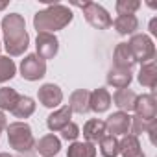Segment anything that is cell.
Returning <instances> with one entry per match:
<instances>
[{
    "label": "cell",
    "mask_w": 157,
    "mask_h": 157,
    "mask_svg": "<svg viewBox=\"0 0 157 157\" xmlns=\"http://www.w3.org/2000/svg\"><path fill=\"white\" fill-rule=\"evenodd\" d=\"M2 33H4V48L10 56L17 57L28 50L30 35L26 32V21L19 13H10L2 19Z\"/></svg>",
    "instance_id": "cell-1"
},
{
    "label": "cell",
    "mask_w": 157,
    "mask_h": 157,
    "mask_svg": "<svg viewBox=\"0 0 157 157\" xmlns=\"http://www.w3.org/2000/svg\"><path fill=\"white\" fill-rule=\"evenodd\" d=\"M72 19H74V15L68 6L50 4L46 10L37 11L33 15V26H35L37 33H41V32L52 33V32H57V30H63L65 26H68L72 22Z\"/></svg>",
    "instance_id": "cell-2"
},
{
    "label": "cell",
    "mask_w": 157,
    "mask_h": 157,
    "mask_svg": "<svg viewBox=\"0 0 157 157\" xmlns=\"http://www.w3.org/2000/svg\"><path fill=\"white\" fill-rule=\"evenodd\" d=\"M8 128V142L13 150L17 151H30L35 146L33 133L30 124L26 122H11Z\"/></svg>",
    "instance_id": "cell-3"
},
{
    "label": "cell",
    "mask_w": 157,
    "mask_h": 157,
    "mask_svg": "<svg viewBox=\"0 0 157 157\" xmlns=\"http://www.w3.org/2000/svg\"><path fill=\"white\" fill-rule=\"evenodd\" d=\"M128 46H129V50H131L135 61H139V63H142V65L155 59V44H153V41H151L146 33H137V35H133V37L129 39Z\"/></svg>",
    "instance_id": "cell-4"
},
{
    "label": "cell",
    "mask_w": 157,
    "mask_h": 157,
    "mask_svg": "<svg viewBox=\"0 0 157 157\" xmlns=\"http://www.w3.org/2000/svg\"><path fill=\"white\" fill-rule=\"evenodd\" d=\"M80 8L83 10V15H85V21L96 28V30H107L113 26V19L109 17V13L96 2H85V4H80Z\"/></svg>",
    "instance_id": "cell-5"
},
{
    "label": "cell",
    "mask_w": 157,
    "mask_h": 157,
    "mask_svg": "<svg viewBox=\"0 0 157 157\" xmlns=\"http://www.w3.org/2000/svg\"><path fill=\"white\" fill-rule=\"evenodd\" d=\"M46 74V61H43L37 54H28L21 61V76L28 82H37Z\"/></svg>",
    "instance_id": "cell-6"
},
{
    "label": "cell",
    "mask_w": 157,
    "mask_h": 157,
    "mask_svg": "<svg viewBox=\"0 0 157 157\" xmlns=\"http://www.w3.org/2000/svg\"><path fill=\"white\" fill-rule=\"evenodd\" d=\"M35 54L46 61V59H54L57 56V50H59V41L54 33H46V32H41L37 33V39H35Z\"/></svg>",
    "instance_id": "cell-7"
},
{
    "label": "cell",
    "mask_w": 157,
    "mask_h": 157,
    "mask_svg": "<svg viewBox=\"0 0 157 157\" xmlns=\"http://www.w3.org/2000/svg\"><path fill=\"white\" fill-rule=\"evenodd\" d=\"M129 126H131V117L128 113H124V111H117V113L109 115L107 120H105V131L109 135H113V137L128 135Z\"/></svg>",
    "instance_id": "cell-8"
},
{
    "label": "cell",
    "mask_w": 157,
    "mask_h": 157,
    "mask_svg": "<svg viewBox=\"0 0 157 157\" xmlns=\"http://www.w3.org/2000/svg\"><path fill=\"white\" fill-rule=\"evenodd\" d=\"M135 115L146 122H151L155 120V115H157V104H155V96L153 94H140L137 96V102H135V107H133Z\"/></svg>",
    "instance_id": "cell-9"
},
{
    "label": "cell",
    "mask_w": 157,
    "mask_h": 157,
    "mask_svg": "<svg viewBox=\"0 0 157 157\" xmlns=\"http://www.w3.org/2000/svg\"><path fill=\"white\" fill-rule=\"evenodd\" d=\"M37 96H39V102L44 105V107H57L61 102H63V91L56 85V83H44L39 87L37 91Z\"/></svg>",
    "instance_id": "cell-10"
},
{
    "label": "cell",
    "mask_w": 157,
    "mask_h": 157,
    "mask_svg": "<svg viewBox=\"0 0 157 157\" xmlns=\"http://www.w3.org/2000/svg\"><path fill=\"white\" fill-rule=\"evenodd\" d=\"M113 59H115V67L117 68H124V70H131L135 67V57L128 46V43H118L115 52H113Z\"/></svg>",
    "instance_id": "cell-11"
},
{
    "label": "cell",
    "mask_w": 157,
    "mask_h": 157,
    "mask_svg": "<svg viewBox=\"0 0 157 157\" xmlns=\"http://www.w3.org/2000/svg\"><path fill=\"white\" fill-rule=\"evenodd\" d=\"M111 105V94L107 89L104 87H98L91 93L89 96V109L94 111V113H105Z\"/></svg>",
    "instance_id": "cell-12"
},
{
    "label": "cell",
    "mask_w": 157,
    "mask_h": 157,
    "mask_svg": "<svg viewBox=\"0 0 157 157\" xmlns=\"http://www.w3.org/2000/svg\"><path fill=\"white\" fill-rule=\"evenodd\" d=\"M118 153H122V157H144L139 137L129 135V133L124 135L122 140H118Z\"/></svg>",
    "instance_id": "cell-13"
},
{
    "label": "cell",
    "mask_w": 157,
    "mask_h": 157,
    "mask_svg": "<svg viewBox=\"0 0 157 157\" xmlns=\"http://www.w3.org/2000/svg\"><path fill=\"white\" fill-rule=\"evenodd\" d=\"M70 117H72L70 107H68V105H63V107H59L57 111H54V113L48 115L46 126H48L50 131H61V129L70 122Z\"/></svg>",
    "instance_id": "cell-14"
},
{
    "label": "cell",
    "mask_w": 157,
    "mask_h": 157,
    "mask_svg": "<svg viewBox=\"0 0 157 157\" xmlns=\"http://www.w3.org/2000/svg\"><path fill=\"white\" fill-rule=\"evenodd\" d=\"M105 133H107V131H105V122L100 120V118H91V120H87L85 126H83V137H85V140L91 142V144L100 142Z\"/></svg>",
    "instance_id": "cell-15"
},
{
    "label": "cell",
    "mask_w": 157,
    "mask_h": 157,
    "mask_svg": "<svg viewBox=\"0 0 157 157\" xmlns=\"http://www.w3.org/2000/svg\"><path fill=\"white\" fill-rule=\"evenodd\" d=\"M35 150H37V153L41 155V157H54V155H57L59 153V150H61V140L56 137V135H44V137H41L39 139V142L35 144Z\"/></svg>",
    "instance_id": "cell-16"
},
{
    "label": "cell",
    "mask_w": 157,
    "mask_h": 157,
    "mask_svg": "<svg viewBox=\"0 0 157 157\" xmlns=\"http://www.w3.org/2000/svg\"><path fill=\"white\" fill-rule=\"evenodd\" d=\"M111 102H115V105H117L120 111L129 113V111H133V107H135L137 94H135L131 89H117L115 94L111 96Z\"/></svg>",
    "instance_id": "cell-17"
},
{
    "label": "cell",
    "mask_w": 157,
    "mask_h": 157,
    "mask_svg": "<svg viewBox=\"0 0 157 157\" xmlns=\"http://www.w3.org/2000/svg\"><path fill=\"white\" fill-rule=\"evenodd\" d=\"M89 96H91V93L87 89H78V91H74L70 94V104H68L70 111L72 113H78V115L89 113L91 111L89 109Z\"/></svg>",
    "instance_id": "cell-18"
},
{
    "label": "cell",
    "mask_w": 157,
    "mask_h": 157,
    "mask_svg": "<svg viewBox=\"0 0 157 157\" xmlns=\"http://www.w3.org/2000/svg\"><path fill=\"white\" fill-rule=\"evenodd\" d=\"M133 80L131 76V70H124V68H117L113 67L109 72H107V83L115 89H128L129 83Z\"/></svg>",
    "instance_id": "cell-19"
},
{
    "label": "cell",
    "mask_w": 157,
    "mask_h": 157,
    "mask_svg": "<svg viewBox=\"0 0 157 157\" xmlns=\"http://www.w3.org/2000/svg\"><path fill=\"white\" fill-rule=\"evenodd\" d=\"M113 26L118 35H133L139 30V19L135 15H118L113 21Z\"/></svg>",
    "instance_id": "cell-20"
},
{
    "label": "cell",
    "mask_w": 157,
    "mask_h": 157,
    "mask_svg": "<svg viewBox=\"0 0 157 157\" xmlns=\"http://www.w3.org/2000/svg\"><path fill=\"white\" fill-rule=\"evenodd\" d=\"M137 80L142 87H148V89H155L157 85V63L155 59L150 61V63H144L140 67V72L137 76Z\"/></svg>",
    "instance_id": "cell-21"
},
{
    "label": "cell",
    "mask_w": 157,
    "mask_h": 157,
    "mask_svg": "<svg viewBox=\"0 0 157 157\" xmlns=\"http://www.w3.org/2000/svg\"><path fill=\"white\" fill-rule=\"evenodd\" d=\"M67 157H96V148L91 142H78L74 140L68 150H67Z\"/></svg>",
    "instance_id": "cell-22"
},
{
    "label": "cell",
    "mask_w": 157,
    "mask_h": 157,
    "mask_svg": "<svg viewBox=\"0 0 157 157\" xmlns=\"http://www.w3.org/2000/svg\"><path fill=\"white\" fill-rule=\"evenodd\" d=\"M21 94L11 89V87H2L0 89V111H13V107L17 105Z\"/></svg>",
    "instance_id": "cell-23"
},
{
    "label": "cell",
    "mask_w": 157,
    "mask_h": 157,
    "mask_svg": "<svg viewBox=\"0 0 157 157\" xmlns=\"http://www.w3.org/2000/svg\"><path fill=\"white\" fill-rule=\"evenodd\" d=\"M33 111H35V102H33V98H30V96H21L11 113H13L17 118H28V117L33 115Z\"/></svg>",
    "instance_id": "cell-24"
},
{
    "label": "cell",
    "mask_w": 157,
    "mask_h": 157,
    "mask_svg": "<svg viewBox=\"0 0 157 157\" xmlns=\"http://www.w3.org/2000/svg\"><path fill=\"white\" fill-rule=\"evenodd\" d=\"M100 153L104 157H117L118 155V139L113 135H104L100 140Z\"/></svg>",
    "instance_id": "cell-25"
},
{
    "label": "cell",
    "mask_w": 157,
    "mask_h": 157,
    "mask_svg": "<svg viewBox=\"0 0 157 157\" xmlns=\"http://www.w3.org/2000/svg\"><path fill=\"white\" fill-rule=\"evenodd\" d=\"M17 67L13 63V59H10V56H0V83L10 82L15 76Z\"/></svg>",
    "instance_id": "cell-26"
},
{
    "label": "cell",
    "mask_w": 157,
    "mask_h": 157,
    "mask_svg": "<svg viewBox=\"0 0 157 157\" xmlns=\"http://www.w3.org/2000/svg\"><path fill=\"white\" fill-rule=\"evenodd\" d=\"M115 8L118 15H133L140 8V2L139 0H118Z\"/></svg>",
    "instance_id": "cell-27"
},
{
    "label": "cell",
    "mask_w": 157,
    "mask_h": 157,
    "mask_svg": "<svg viewBox=\"0 0 157 157\" xmlns=\"http://www.w3.org/2000/svg\"><path fill=\"white\" fill-rule=\"evenodd\" d=\"M148 128H150V122H146V120L139 118L137 115H135V117H131V126H129L131 133H129V135H135V137H139V135L146 133V131H148Z\"/></svg>",
    "instance_id": "cell-28"
},
{
    "label": "cell",
    "mask_w": 157,
    "mask_h": 157,
    "mask_svg": "<svg viewBox=\"0 0 157 157\" xmlns=\"http://www.w3.org/2000/svg\"><path fill=\"white\" fill-rule=\"evenodd\" d=\"M61 137L65 139V140H76L78 137H80V128H78V124H74V122H68L63 129H61Z\"/></svg>",
    "instance_id": "cell-29"
},
{
    "label": "cell",
    "mask_w": 157,
    "mask_h": 157,
    "mask_svg": "<svg viewBox=\"0 0 157 157\" xmlns=\"http://www.w3.org/2000/svg\"><path fill=\"white\" fill-rule=\"evenodd\" d=\"M155 131H157V122L151 120V122H150V128H148V131H146V133L150 135V142H151V144L157 142V139H155Z\"/></svg>",
    "instance_id": "cell-30"
},
{
    "label": "cell",
    "mask_w": 157,
    "mask_h": 157,
    "mask_svg": "<svg viewBox=\"0 0 157 157\" xmlns=\"http://www.w3.org/2000/svg\"><path fill=\"white\" fill-rule=\"evenodd\" d=\"M150 33L151 35H157V19H151L150 21Z\"/></svg>",
    "instance_id": "cell-31"
},
{
    "label": "cell",
    "mask_w": 157,
    "mask_h": 157,
    "mask_svg": "<svg viewBox=\"0 0 157 157\" xmlns=\"http://www.w3.org/2000/svg\"><path fill=\"white\" fill-rule=\"evenodd\" d=\"M6 126H8V124H6V115L0 111V135H2V131H4Z\"/></svg>",
    "instance_id": "cell-32"
},
{
    "label": "cell",
    "mask_w": 157,
    "mask_h": 157,
    "mask_svg": "<svg viewBox=\"0 0 157 157\" xmlns=\"http://www.w3.org/2000/svg\"><path fill=\"white\" fill-rule=\"evenodd\" d=\"M6 8H8V2H0V11L6 10Z\"/></svg>",
    "instance_id": "cell-33"
},
{
    "label": "cell",
    "mask_w": 157,
    "mask_h": 157,
    "mask_svg": "<svg viewBox=\"0 0 157 157\" xmlns=\"http://www.w3.org/2000/svg\"><path fill=\"white\" fill-rule=\"evenodd\" d=\"M0 157H13V155H10V153H0Z\"/></svg>",
    "instance_id": "cell-34"
}]
</instances>
